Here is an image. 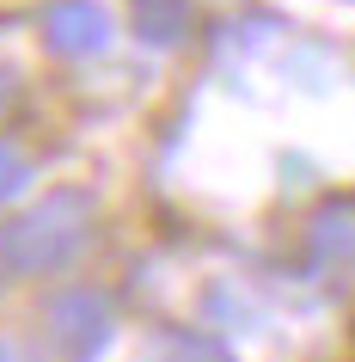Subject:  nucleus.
Listing matches in <instances>:
<instances>
[{
	"mask_svg": "<svg viewBox=\"0 0 355 362\" xmlns=\"http://www.w3.org/2000/svg\"><path fill=\"white\" fill-rule=\"evenodd\" d=\"M49 37H56L61 49H98V43H104V19H98L92 6H56Z\"/></svg>",
	"mask_w": 355,
	"mask_h": 362,
	"instance_id": "f257e3e1",
	"label": "nucleus"
},
{
	"mask_svg": "<svg viewBox=\"0 0 355 362\" xmlns=\"http://www.w3.org/2000/svg\"><path fill=\"white\" fill-rule=\"evenodd\" d=\"M19 178H25V172H19V160L0 148V197H6V191H19Z\"/></svg>",
	"mask_w": 355,
	"mask_h": 362,
	"instance_id": "f03ea898",
	"label": "nucleus"
}]
</instances>
